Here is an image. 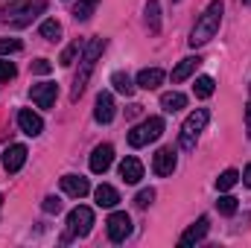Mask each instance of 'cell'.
<instances>
[{"label": "cell", "instance_id": "cell-1", "mask_svg": "<svg viewBox=\"0 0 251 248\" xmlns=\"http://www.w3.org/2000/svg\"><path fill=\"white\" fill-rule=\"evenodd\" d=\"M102 50H105V38H91V41L85 44L79 70H76V76H73V91H70V99H73V102H76V99L82 97V91L88 88V79H91V73H94V67H97V59L102 56Z\"/></svg>", "mask_w": 251, "mask_h": 248}, {"label": "cell", "instance_id": "cell-2", "mask_svg": "<svg viewBox=\"0 0 251 248\" xmlns=\"http://www.w3.org/2000/svg\"><path fill=\"white\" fill-rule=\"evenodd\" d=\"M222 12H225V6H222V0H213L204 12H201V18L196 21V26H193V32H190V47H201V44H207L216 32H219V24H222Z\"/></svg>", "mask_w": 251, "mask_h": 248}, {"label": "cell", "instance_id": "cell-3", "mask_svg": "<svg viewBox=\"0 0 251 248\" xmlns=\"http://www.w3.org/2000/svg\"><path fill=\"white\" fill-rule=\"evenodd\" d=\"M44 9H47V0H12L3 6V21L6 26H29Z\"/></svg>", "mask_w": 251, "mask_h": 248}, {"label": "cell", "instance_id": "cell-4", "mask_svg": "<svg viewBox=\"0 0 251 248\" xmlns=\"http://www.w3.org/2000/svg\"><path fill=\"white\" fill-rule=\"evenodd\" d=\"M210 120V114H207V108H196L193 114H190L184 125H181V137H178V143H181V149L190 152V149H196V140H199V131H204V125Z\"/></svg>", "mask_w": 251, "mask_h": 248}, {"label": "cell", "instance_id": "cell-5", "mask_svg": "<svg viewBox=\"0 0 251 248\" xmlns=\"http://www.w3.org/2000/svg\"><path fill=\"white\" fill-rule=\"evenodd\" d=\"M161 134H164V117H149V120H143L140 125H134V128L128 131V143H131L134 149H140V146L158 140Z\"/></svg>", "mask_w": 251, "mask_h": 248}, {"label": "cell", "instance_id": "cell-6", "mask_svg": "<svg viewBox=\"0 0 251 248\" xmlns=\"http://www.w3.org/2000/svg\"><path fill=\"white\" fill-rule=\"evenodd\" d=\"M91 225H94V210H91V207L79 204V207L70 210V216H67V231H70V237H88V234H91Z\"/></svg>", "mask_w": 251, "mask_h": 248}, {"label": "cell", "instance_id": "cell-7", "mask_svg": "<svg viewBox=\"0 0 251 248\" xmlns=\"http://www.w3.org/2000/svg\"><path fill=\"white\" fill-rule=\"evenodd\" d=\"M105 228H108V240H111V243H123L126 237L131 234V216H128L126 210H117V213L108 216Z\"/></svg>", "mask_w": 251, "mask_h": 248}, {"label": "cell", "instance_id": "cell-8", "mask_svg": "<svg viewBox=\"0 0 251 248\" xmlns=\"http://www.w3.org/2000/svg\"><path fill=\"white\" fill-rule=\"evenodd\" d=\"M29 97L38 108H53L56 105V97H59V85L56 82H38L29 88Z\"/></svg>", "mask_w": 251, "mask_h": 248}, {"label": "cell", "instance_id": "cell-9", "mask_svg": "<svg viewBox=\"0 0 251 248\" xmlns=\"http://www.w3.org/2000/svg\"><path fill=\"white\" fill-rule=\"evenodd\" d=\"M114 114H117V108H114V97H111L108 91H100L97 105H94V120L105 125V123H111V120H114Z\"/></svg>", "mask_w": 251, "mask_h": 248}, {"label": "cell", "instance_id": "cell-10", "mask_svg": "<svg viewBox=\"0 0 251 248\" xmlns=\"http://www.w3.org/2000/svg\"><path fill=\"white\" fill-rule=\"evenodd\" d=\"M111 161H114V146H111V143H100V146L94 149V155H91V173L102 175V173L111 167Z\"/></svg>", "mask_w": 251, "mask_h": 248}, {"label": "cell", "instance_id": "cell-11", "mask_svg": "<svg viewBox=\"0 0 251 248\" xmlns=\"http://www.w3.org/2000/svg\"><path fill=\"white\" fill-rule=\"evenodd\" d=\"M152 170H155V175H173L176 173V152L173 149H158L155 152V158H152Z\"/></svg>", "mask_w": 251, "mask_h": 248}, {"label": "cell", "instance_id": "cell-12", "mask_svg": "<svg viewBox=\"0 0 251 248\" xmlns=\"http://www.w3.org/2000/svg\"><path fill=\"white\" fill-rule=\"evenodd\" d=\"M207 228H210V219H207V216H199L187 231L181 234L178 243H181V246H196V243H201V240L207 237Z\"/></svg>", "mask_w": 251, "mask_h": 248}, {"label": "cell", "instance_id": "cell-13", "mask_svg": "<svg viewBox=\"0 0 251 248\" xmlns=\"http://www.w3.org/2000/svg\"><path fill=\"white\" fill-rule=\"evenodd\" d=\"M18 125H21V131L29 134V137H38V134L44 131V120H41L38 114H32L29 108H21V111H18Z\"/></svg>", "mask_w": 251, "mask_h": 248}, {"label": "cell", "instance_id": "cell-14", "mask_svg": "<svg viewBox=\"0 0 251 248\" xmlns=\"http://www.w3.org/2000/svg\"><path fill=\"white\" fill-rule=\"evenodd\" d=\"M24 164H26V146H24V143H15V146H9V149L3 152V167H6V173H18Z\"/></svg>", "mask_w": 251, "mask_h": 248}, {"label": "cell", "instance_id": "cell-15", "mask_svg": "<svg viewBox=\"0 0 251 248\" xmlns=\"http://www.w3.org/2000/svg\"><path fill=\"white\" fill-rule=\"evenodd\" d=\"M62 190L67 193V196H73V198H82V196H88L91 184H88V178H82V175H64Z\"/></svg>", "mask_w": 251, "mask_h": 248}, {"label": "cell", "instance_id": "cell-16", "mask_svg": "<svg viewBox=\"0 0 251 248\" xmlns=\"http://www.w3.org/2000/svg\"><path fill=\"white\" fill-rule=\"evenodd\" d=\"M161 82H164V70H158V67H146L137 73V88H143V91H155V88H161Z\"/></svg>", "mask_w": 251, "mask_h": 248}, {"label": "cell", "instance_id": "cell-17", "mask_svg": "<svg viewBox=\"0 0 251 248\" xmlns=\"http://www.w3.org/2000/svg\"><path fill=\"white\" fill-rule=\"evenodd\" d=\"M120 175H123L126 184H137L143 178V164L137 158H126L123 164H120Z\"/></svg>", "mask_w": 251, "mask_h": 248}, {"label": "cell", "instance_id": "cell-18", "mask_svg": "<svg viewBox=\"0 0 251 248\" xmlns=\"http://www.w3.org/2000/svg\"><path fill=\"white\" fill-rule=\"evenodd\" d=\"M94 198H97L100 207H114V204L120 201V193H117L111 184H100L97 190H94Z\"/></svg>", "mask_w": 251, "mask_h": 248}, {"label": "cell", "instance_id": "cell-19", "mask_svg": "<svg viewBox=\"0 0 251 248\" xmlns=\"http://www.w3.org/2000/svg\"><path fill=\"white\" fill-rule=\"evenodd\" d=\"M196 67H199V59H181V62L176 64V70H173V82L178 85V82H184V79H190L193 73H196Z\"/></svg>", "mask_w": 251, "mask_h": 248}, {"label": "cell", "instance_id": "cell-20", "mask_svg": "<svg viewBox=\"0 0 251 248\" xmlns=\"http://www.w3.org/2000/svg\"><path fill=\"white\" fill-rule=\"evenodd\" d=\"M161 105H164V111H181L184 105H187V97L184 94H178V91H170V94H164L161 97Z\"/></svg>", "mask_w": 251, "mask_h": 248}, {"label": "cell", "instance_id": "cell-21", "mask_svg": "<svg viewBox=\"0 0 251 248\" xmlns=\"http://www.w3.org/2000/svg\"><path fill=\"white\" fill-rule=\"evenodd\" d=\"M111 85H114V91H120V94H126V97L134 94V82H131V76L123 73V70H117V73L111 76Z\"/></svg>", "mask_w": 251, "mask_h": 248}, {"label": "cell", "instance_id": "cell-22", "mask_svg": "<svg viewBox=\"0 0 251 248\" xmlns=\"http://www.w3.org/2000/svg\"><path fill=\"white\" fill-rule=\"evenodd\" d=\"M193 91H196V97H199V99H207V97H213L216 82H213L210 76H199V79H196V85H193Z\"/></svg>", "mask_w": 251, "mask_h": 248}, {"label": "cell", "instance_id": "cell-23", "mask_svg": "<svg viewBox=\"0 0 251 248\" xmlns=\"http://www.w3.org/2000/svg\"><path fill=\"white\" fill-rule=\"evenodd\" d=\"M146 26H149L152 32L161 29V6H158V0H149V3H146Z\"/></svg>", "mask_w": 251, "mask_h": 248}, {"label": "cell", "instance_id": "cell-24", "mask_svg": "<svg viewBox=\"0 0 251 248\" xmlns=\"http://www.w3.org/2000/svg\"><path fill=\"white\" fill-rule=\"evenodd\" d=\"M97 3H100V0H76V6H73V18H76V21H88V18L94 15Z\"/></svg>", "mask_w": 251, "mask_h": 248}, {"label": "cell", "instance_id": "cell-25", "mask_svg": "<svg viewBox=\"0 0 251 248\" xmlns=\"http://www.w3.org/2000/svg\"><path fill=\"white\" fill-rule=\"evenodd\" d=\"M59 35H62V24L59 21H44L41 24V38H47V41H59Z\"/></svg>", "mask_w": 251, "mask_h": 248}, {"label": "cell", "instance_id": "cell-26", "mask_svg": "<svg viewBox=\"0 0 251 248\" xmlns=\"http://www.w3.org/2000/svg\"><path fill=\"white\" fill-rule=\"evenodd\" d=\"M237 181H240V173H237V170H225V173L216 178V190H219V193H225V190H231Z\"/></svg>", "mask_w": 251, "mask_h": 248}, {"label": "cell", "instance_id": "cell-27", "mask_svg": "<svg viewBox=\"0 0 251 248\" xmlns=\"http://www.w3.org/2000/svg\"><path fill=\"white\" fill-rule=\"evenodd\" d=\"M216 210H219L222 216H234V213H237V198H234V196H219Z\"/></svg>", "mask_w": 251, "mask_h": 248}, {"label": "cell", "instance_id": "cell-28", "mask_svg": "<svg viewBox=\"0 0 251 248\" xmlns=\"http://www.w3.org/2000/svg\"><path fill=\"white\" fill-rule=\"evenodd\" d=\"M21 38H0V56H6V53H21Z\"/></svg>", "mask_w": 251, "mask_h": 248}, {"label": "cell", "instance_id": "cell-29", "mask_svg": "<svg viewBox=\"0 0 251 248\" xmlns=\"http://www.w3.org/2000/svg\"><path fill=\"white\" fill-rule=\"evenodd\" d=\"M152 201H155V190H152V187H149V190H140V193L134 196V204H137V207H149Z\"/></svg>", "mask_w": 251, "mask_h": 248}, {"label": "cell", "instance_id": "cell-30", "mask_svg": "<svg viewBox=\"0 0 251 248\" xmlns=\"http://www.w3.org/2000/svg\"><path fill=\"white\" fill-rule=\"evenodd\" d=\"M76 53H79V41H73L70 47H64L62 50V56H59V62L67 67V64H73V59H76Z\"/></svg>", "mask_w": 251, "mask_h": 248}, {"label": "cell", "instance_id": "cell-31", "mask_svg": "<svg viewBox=\"0 0 251 248\" xmlns=\"http://www.w3.org/2000/svg\"><path fill=\"white\" fill-rule=\"evenodd\" d=\"M15 73H18V70H15V64L6 62V59H0V82H12V79H15Z\"/></svg>", "mask_w": 251, "mask_h": 248}, {"label": "cell", "instance_id": "cell-32", "mask_svg": "<svg viewBox=\"0 0 251 248\" xmlns=\"http://www.w3.org/2000/svg\"><path fill=\"white\" fill-rule=\"evenodd\" d=\"M41 207H44V213H59V210H62V201H59L56 196H47Z\"/></svg>", "mask_w": 251, "mask_h": 248}, {"label": "cell", "instance_id": "cell-33", "mask_svg": "<svg viewBox=\"0 0 251 248\" xmlns=\"http://www.w3.org/2000/svg\"><path fill=\"white\" fill-rule=\"evenodd\" d=\"M32 73H41V76L50 73V62H47V59H35V62H32Z\"/></svg>", "mask_w": 251, "mask_h": 248}, {"label": "cell", "instance_id": "cell-34", "mask_svg": "<svg viewBox=\"0 0 251 248\" xmlns=\"http://www.w3.org/2000/svg\"><path fill=\"white\" fill-rule=\"evenodd\" d=\"M243 184H246V187H251V164L246 167V170H243Z\"/></svg>", "mask_w": 251, "mask_h": 248}, {"label": "cell", "instance_id": "cell-35", "mask_svg": "<svg viewBox=\"0 0 251 248\" xmlns=\"http://www.w3.org/2000/svg\"><path fill=\"white\" fill-rule=\"evenodd\" d=\"M140 108H143V105H131V108H128V117H137V114H140Z\"/></svg>", "mask_w": 251, "mask_h": 248}, {"label": "cell", "instance_id": "cell-36", "mask_svg": "<svg viewBox=\"0 0 251 248\" xmlns=\"http://www.w3.org/2000/svg\"><path fill=\"white\" fill-rule=\"evenodd\" d=\"M246 117H249V123H251V102L246 105Z\"/></svg>", "mask_w": 251, "mask_h": 248}, {"label": "cell", "instance_id": "cell-37", "mask_svg": "<svg viewBox=\"0 0 251 248\" xmlns=\"http://www.w3.org/2000/svg\"><path fill=\"white\" fill-rule=\"evenodd\" d=\"M243 3H246V6H251V0H243Z\"/></svg>", "mask_w": 251, "mask_h": 248}, {"label": "cell", "instance_id": "cell-38", "mask_svg": "<svg viewBox=\"0 0 251 248\" xmlns=\"http://www.w3.org/2000/svg\"><path fill=\"white\" fill-rule=\"evenodd\" d=\"M0 207H3V196H0Z\"/></svg>", "mask_w": 251, "mask_h": 248}]
</instances>
